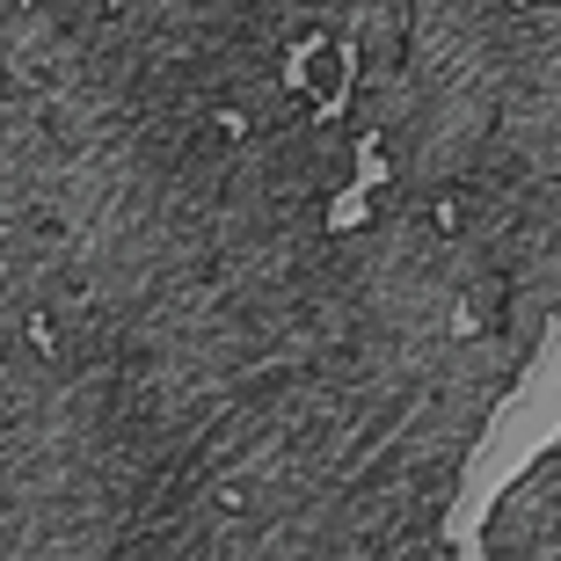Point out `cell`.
<instances>
[{
    "label": "cell",
    "mask_w": 561,
    "mask_h": 561,
    "mask_svg": "<svg viewBox=\"0 0 561 561\" xmlns=\"http://www.w3.org/2000/svg\"><path fill=\"white\" fill-rule=\"evenodd\" d=\"M329 51H335V88L313 95V125H343V110H351V95H357V66H365L357 59V37H335Z\"/></svg>",
    "instance_id": "cell-1"
},
{
    "label": "cell",
    "mask_w": 561,
    "mask_h": 561,
    "mask_svg": "<svg viewBox=\"0 0 561 561\" xmlns=\"http://www.w3.org/2000/svg\"><path fill=\"white\" fill-rule=\"evenodd\" d=\"M351 183H357V190H373V197H379L387 183H394V168H387V146H379V131H357V161H351Z\"/></svg>",
    "instance_id": "cell-2"
},
{
    "label": "cell",
    "mask_w": 561,
    "mask_h": 561,
    "mask_svg": "<svg viewBox=\"0 0 561 561\" xmlns=\"http://www.w3.org/2000/svg\"><path fill=\"white\" fill-rule=\"evenodd\" d=\"M321 51H329V37H299L285 51V88H291V95H307V103H313V59H321Z\"/></svg>",
    "instance_id": "cell-3"
},
{
    "label": "cell",
    "mask_w": 561,
    "mask_h": 561,
    "mask_svg": "<svg viewBox=\"0 0 561 561\" xmlns=\"http://www.w3.org/2000/svg\"><path fill=\"white\" fill-rule=\"evenodd\" d=\"M373 219V190H357V183H343L329 197V233H351V227H365Z\"/></svg>",
    "instance_id": "cell-4"
},
{
    "label": "cell",
    "mask_w": 561,
    "mask_h": 561,
    "mask_svg": "<svg viewBox=\"0 0 561 561\" xmlns=\"http://www.w3.org/2000/svg\"><path fill=\"white\" fill-rule=\"evenodd\" d=\"M30 343H37V351H44V357L59 351V335H51V321H44V313H30Z\"/></svg>",
    "instance_id": "cell-5"
},
{
    "label": "cell",
    "mask_w": 561,
    "mask_h": 561,
    "mask_svg": "<svg viewBox=\"0 0 561 561\" xmlns=\"http://www.w3.org/2000/svg\"><path fill=\"white\" fill-rule=\"evenodd\" d=\"M8 8H22V0H8Z\"/></svg>",
    "instance_id": "cell-6"
}]
</instances>
